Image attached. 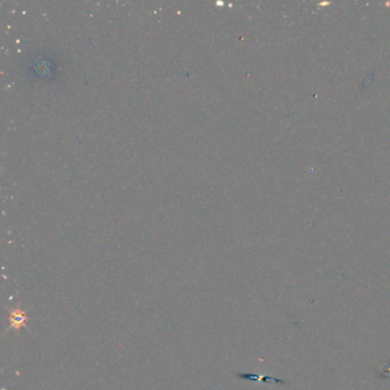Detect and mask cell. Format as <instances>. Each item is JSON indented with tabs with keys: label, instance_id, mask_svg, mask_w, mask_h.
Here are the masks:
<instances>
[{
	"label": "cell",
	"instance_id": "6da1fadb",
	"mask_svg": "<svg viewBox=\"0 0 390 390\" xmlns=\"http://www.w3.org/2000/svg\"><path fill=\"white\" fill-rule=\"evenodd\" d=\"M27 319H28V316H27L25 311H22L21 309H16V310L12 311L11 316H10L11 328L20 330V328L25 326Z\"/></svg>",
	"mask_w": 390,
	"mask_h": 390
}]
</instances>
